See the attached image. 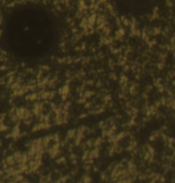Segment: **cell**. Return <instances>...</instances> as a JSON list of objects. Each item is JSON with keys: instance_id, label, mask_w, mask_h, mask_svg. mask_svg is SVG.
Returning <instances> with one entry per match:
<instances>
[{"instance_id": "1", "label": "cell", "mask_w": 175, "mask_h": 183, "mask_svg": "<svg viewBox=\"0 0 175 183\" xmlns=\"http://www.w3.org/2000/svg\"><path fill=\"white\" fill-rule=\"evenodd\" d=\"M53 15L45 8L29 5L21 9L10 21L11 33L20 45L36 50L49 45L57 34Z\"/></svg>"}, {"instance_id": "2", "label": "cell", "mask_w": 175, "mask_h": 183, "mask_svg": "<svg viewBox=\"0 0 175 183\" xmlns=\"http://www.w3.org/2000/svg\"><path fill=\"white\" fill-rule=\"evenodd\" d=\"M118 10L131 17H141L155 7L157 0H112Z\"/></svg>"}]
</instances>
